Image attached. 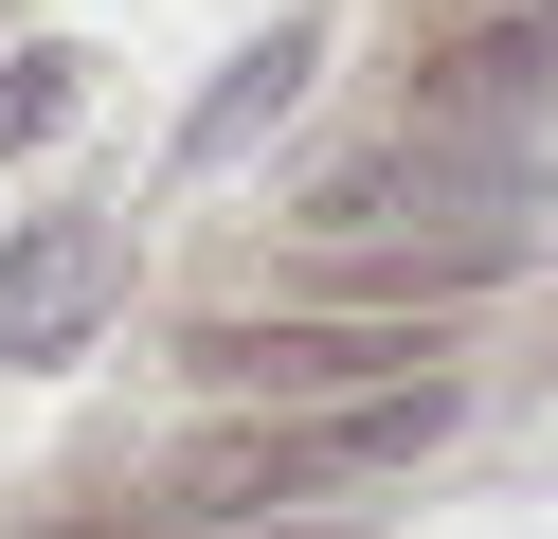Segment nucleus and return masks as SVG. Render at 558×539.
Masks as SVG:
<instances>
[{
	"label": "nucleus",
	"mask_w": 558,
	"mask_h": 539,
	"mask_svg": "<svg viewBox=\"0 0 558 539\" xmlns=\"http://www.w3.org/2000/svg\"><path fill=\"white\" fill-rule=\"evenodd\" d=\"M198 378L217 395H253V414H306V395H397V378H433V306H217L198 323Z\"/></svg>",
	"instance_id": "2"
},
{
	"label": "nucleus",
	"mask_w": 558,
	"mask_h": 539,
	"mask_svg": "<svg viewBox=\"0 0 558 539\" xmlns=\"http://www.w3.org/2000/svg\"><path fill=\"white\" fill-rule=\"evenodd\" d=\"M306 72H325V19H270V36H234V54H217V90L181 108V180L253 162V144L289 126V108H306Z\"/></svg>",
	"instance_id": "4"
},
{
	"label": "nucleus",
	"mask_w": 558,
	"mask_h": 539,
	"mask_svg": "<svg viewBox=\"0 0 558 539\" xmlns=\"http://www.w3.org/2000/svg\"><path fill=\"white\" fill-rule=\"evenodd\" d=\"M126 306V234L109 216H19L0 234V359H73Z\"/></svg>",
	"instance_id": "3"
},
{
	"label": "nucleus",
	"mask_w": 558,
	"mask_h": 539,
	"mask_svg": "<svg viewBox=\"0 0 558 539\" xmlns=\"http://www.w3.org/2000/svg\"><path fill=\"white\" fill-rule=\"evenodd\" d=\"M433 431H450V378H397V395H306V414H234V431H198V450L162 467V503H145V522H270V503H306V486L414 467Z\"/></svg>",
	"instance_id": "1"
},
{
	"label": "nucleus",
	"mask_w": 558,
	"mask_h": 539,
	"mask_svg": "<svg viewBox=\"0 0 558 539\" xmlns=\"http://www.w3.org/2000/svg\"><path fill=\"white\" fill-rule=\"evenodd\" d=\"M541 72H558V19H505V36H469V54H433V108H414V126H450V144H469V126H505Z\"/></svg>",
	"instance_id": "5"
},
{
	"label": "nucleus",
	"mask_w": 558,
	"mask_h": 539,
	"mask_svg": "<svg viewBox=\"0 0 558 539\" xmlns=\"http://www.w3.org/2000/svg\"><path fill=\"white\" fill-rule=\"evenodd\" d=\"M73 108H90V54H54V36H37V54H0V144H54Z\"/></svg>",
	"instance_id": "6"
}]
</instances>
